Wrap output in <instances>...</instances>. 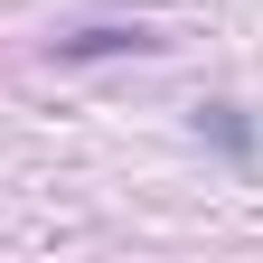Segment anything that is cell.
<instances>
[{"label":"cell","mask_w":263,"mask_h":263,"mask_svg":"<svg viewBox=\"0 0 263 263\" xmlns=\"http://www.w3.org/2000/svg\"><path fill=\"white\" fill-rule=\"evenodd\" d=\"M141 47H160L151 28H66L57 38V57H141Z\"/></svg>","instance_id":"1"},{"label":"cell","mask_w":263,"mask_h":263,"mask_svg":"<svg viewBox=\"0 0 263 263\" xmlns=\"http://www.w3.org/2000/svg\"><path fill=\"white\" fill-rule=\"evenodd\" d=\"M197 132H207L226 160H254V122H245L235 104H207V113H197Z\"/></svg>","instance_id":"2"}]
</instances>
